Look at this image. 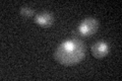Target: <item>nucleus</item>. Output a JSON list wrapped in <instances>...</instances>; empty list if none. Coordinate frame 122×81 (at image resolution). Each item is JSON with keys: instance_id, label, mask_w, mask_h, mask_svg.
I'll return each mask as SVG.
<instances>
[{"instance_id": "20e7f679", "label": "nucleus", "mask_w": 122, "mask_h": 81, "mask_svg": "<svg viewBox=\"0 0 122 81\" xmlns=\"http://www.w3.org/2000/svg\"><path fill=\"white\" fill-rule=\"evenodd\" d=\"M36 24H38L39 25L43 26V28H49L53 24V21H54V15L51 12H42L37 14L35 18H34Z\"/></svg>"}, {"instance_id": "f257e3e1", "label": "nucleus", "mask_w": 122, "mask_h": 81, "mask_svg": "<svg viewBox=\"0 0 122 81\" xmlns=\"http://www.w3.org/2000/svg\"><path fill=\"white\" fill-rule=\"evenodd\" d=\"M86 46L77 37L61 43L54 53V59L64 66H72L85 57Z\"/></svg>"}, {"instance_id": "39448f33", "label": "nucleus", "mask_w": 122, "mask_h": 81, "mask_svg": "<svg viewBox=\"0 0 122 81\" xmlns=\"http://www.w3.org/2000/svg\"><path fill=\"white\" fill-rule=\"evenodd\" d=\"M20 12L21 15H24L25 17H30V16L34 15L35 11H34L33 8H30V7H29V6H22V7H20Z\"/></svg>"}, {"instance_id": "f03ea898", "label": "nucleus", "mask_w": 122, "mask_h": 81, "mask_svg": "<svg viewBox=\"0 0 122 81\" xmlns=\"http://www.w3.org/2000/svg\"><path fill=\"white\" fill-rule=\"evenodd\" d=\"M99 29V21L94 17H86L77 28V34L81 37H90L96 33Z\"/></svg>"}, {"instance_id": "7ed1b4c3", "label": "nucleus", "mask_w": 122, "mask_h": 81, "mask_svg": "<svg viewBox=\"0 0 122 81\" xmlns=\"http://www.w3.org/2000/svg\"><path fill=\"white\" fill-rule=\"evenodd\" d=\"M91 51H92V54H93V56L95 58H97V59H102V58H104L107 54L109 53L108 44L105 43V42H103V41H99L92 46Z\"/></svg>"}]
</instances>
